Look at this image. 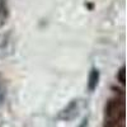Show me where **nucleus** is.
I'll return each mask as SVG.
<instances>
[{
  "label": "nucleus",
  "mask_w": 127,
  "mask_h": 127,
  "mask_svg": "<svg viewBox=\"0 0 127 127\" xmlns=\"http://www.w3.org/2000/svg\"><path fill=\"white\" fill-rule=\"evenodd\" d=\"M104 121L125 122V95H114L104 105Z\"/></svg>",
  "instance_id": "obj_1"
},
{
  "label": "nucleus",
  "mask_w": 127,
  "mask_h": 127,
  "mask_svg": "<svg viewBox=\"0 0 127 127\" xmlns=\"http://www.w3.org/2000/svg\"><path fill=\"white\" fill-rule=\"evenodd\" d=\"M85 107V100L74 99L71 100L64 109H61L57 114V120L60 121H72L80 114L81 109Z\"/></svg>",
  "instance_id": "obj_2"
},
{
  "label": "nucleus",
  "mask_w": 127,
  "mask_h": 127,
  "mask_svg": "<svg viewBox=\"0 0 127 127\" xmlns=\"http://www.w3.org/2000/svg\"><path fill=\"white\" fill-rule=\"evenodd\" d=\"M99 79H100V72L97 67H92L89 76H88V90L89 92H94L97 89L98 84H99Z\"/></svg>",
  "instance_id": "obj_3"
},
{
  "label": "nucleus",
  "mask_w": 127,
  "mask_h": 127,
  "mask_svg": "<svg viewBox=\"0 0 127 127\" xmlns=\"http://www.w3.org/2000/svg\"><path fill=\"white\" fill-rule=\"evenodd\" d=\"M8 15H9V12H8L6 0H0V27L6 22Z\"/></svg>",
  "instance_id": "obj_4"
},
{
  "label": "nucleus",
  "mask_w": 127,
  "mask_h": 127,
  "mask_svg": "<svg viewBox=\"0 0 127 127\" xmlns=\"http://www.w3.org/2000/svg\"><path fill=\"white\" fill-rule=\"evenodd\" d=\"M117 80L122 84H125V66H121V69L117 71Z\"/></svg>",
  "instance_id": "obj_5"
},
{
  "label": "nucleus",
  "mask_w": 127,
  "mask_h": 127,
  "mask_svg": "<svg viewBox=\"0 0 127 127\" xmlns=\"http://www.w3.org/2000/svg\"><path fill=\"white\" fill-rule=\"evenodd\" d=\"M4 97H5V88H4V84H3L1 78H0V104L3 103Z\"/></svg>",
  "instance_id": "obj_6"
},
{
  "label": "nucleus",
  "mask_w": 127,
  "mask_h": 127,
  "mask_svg": "<svg viewBox=\"0 0 127 127\" xmlns=\"http://www.w3.org/2000/svg\"><path fill=\"white\" fill-rule=\"evenodd\" d=\"M87 125H88V118H85V120L83 121V123H81V126H80V127H85Z\"/></svg>",
  "instance_id": "obj_7"
}]
</instances>
